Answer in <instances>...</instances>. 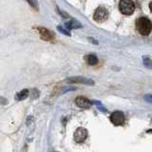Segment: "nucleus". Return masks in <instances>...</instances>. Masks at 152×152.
Masks as SVG:
<instances>
[{
	"instance_id": "nucleus-9",
	"label": "nucleus",
	"mask_w": 152,
	"mask_h": 152,
	"mask_svg": "<svg viewBox=\"0 0 152 152\" xmlns=\"http://www.w3.org/2000/svg\"><path fill=\"white\" fill-rule=\"evenodd\" d=\"M29 95V90L28 89H23V90L19 91L17 94L15 95V99L17 101H21V100H24L26 99L27 97Z\"/></svg>"
},
{
	"instance_id": "nucleus-5",
	"label": "nucleus",
	"mask_w": 152,
	"mask_h": 152,
	"mask_svg": "<svg viewBox=\"0 0 152 152\" xmlns=\"http://www.w3.org/2000/svg\"><path fill=\"white\" fill-rule=\"evenodd\" d=\"M74 140L76 143H83L88 137V131L86 128L84 127H79L76 129L74 132Z\"/></svg>"
},
{
	"instance_id": "nucleus-3",
	"label": "nucleus",
	"mask_w": 152,
	"mask_h": 152,
	"mask_svg": "<svg viewBox=\"0 0 152 152\" xmlns=\"http://www.w3.org/2000/svg\"><path fill=\"white\" fill-rule=\"evenodd\" d=\"M109 17V12L106 11V9L99 7L96 9V11L94 12V14H93V19H94L98 23H102V22H105Z\"/></svg>"
},
{
	"instance_id": "nucleus-15",
	"label": "nucleus",
	"mask_w": 152,
	"mask_h": 152,
	"mask_svg": "<svg viewBox=\"0 0 152 152\" xmlns=\"http://www.w3.org/2000/svg\"><path fill=\"white\" fill-rule=\"evenodd\" d=\"M57 29H58V30H60V32H61V33H63L64 34H66V35H69V33H67V32H66V30H63V29H62V28H60V27H58V28H57Z\"/></svg>"
},
{
	"instance_id": "nucleus-16",
	"label": "nucleus",
	"mask_w": 152,
	"mask_h": 152,
	"mask_svg": "<svg viewBox=\"0 0 152 152\" xmlns=\"http://www.w3.org/2000/svg\"><path fill=\"white\" fill-rule=\"evenodd\" d=\"M149 9H150V12H152V2H150L149 4Z\"/></svg>"
},
{
	"instance_id": "nucleus-12",
	"label": "nucleus",
	"mask_w": 152,
	"mask_h": 152,
	"mask_svg": "<svg viewBox=\"0 0 152 152\" xmlns=\"http://www.w3.org/2000/svg\"><path fill=\"white\" fill-rule=\"evenodd\" d=\"M144 65H145V67H146L147 69H152V60H150L149 58H145Z\"/></svg>"
},
{
	"instance_id": "nucleus-2",
	"label": "nucleus",
	"mask_w": 152,
	"mask_h": 152,
	"mask_svg": "<svg viewBox=\"0 0 152 152\" xmlns=\"http://www.w3.org/2000/svg\"><path fill=\"white\" fill-rule=\"evenodd\" d=\"M120 12L124 15H130L135 11V5L132 0H121L119 3Z\"/></svg>"
},
{
	"instance_id": "nucleus-1",
	"label": "nucleus",
	"mask_w": 152,
	"mask_h": 152,
	"mask_svg": "<svg viewBox=\"0 0 152 152\" xmlns=\"http://www.w3.org/2000/svg\"><path fill=\"white\" fill-rule=\"evenodd\" d=\"M136 29L142 35H148L152 30V23L146 17H141L136 21Z\"/></svg>"
},
{
	"instance_id": "nucleus-6",
	"label": "nucleus",
	"mask_w": 152,
	"mask_h": 152,
	"mask_svg": "<svg viewBox=\"0 0 152 152\" xmlns=\"http://www.w3.org/2000/svg\"><path fill=\"white\" fill-rule=\"evenodd\" d=\"M37 30L39 32L40 36H41V38L43 40H46V41H51V40L54 38V33H52L50 30L39 27V28H37Z\"/></svg>"
},
{
	"instance_id": "nucleus-10",
	"label": "nucleus",
	"mask_w": 152,
	"mask_h": 152,
	"mask_svg": "<svg viewBox=\"0 0 152 152\" xmlns=\"http://www.w3.org/2000/svg\"><path fill=\"white\" fill-rule=\"evenodd\" d=\"M86 60L88 62V65H90V66H94L97 64V62H98V59H97V57L94 55V54H89L88 56H86Z\"/></svg>"
},
{
	"instance_id": "nucleus-14",
	"label": "nucleus",
	"mask_w": 152,
	"mask_h": 152,
	"mask_svg": "<svg viewBox=\"0 0 152 152\" xmlns=\"http://www.w3.org/2000/svg\"><path fill=\"white\" fill-rule=\"evenodd\" d=\"M145 100L146 102L150 103V104H152V95H145Z\"/></svg>"
},
{
	"instance_id": "nucleus-13",
	"label": "nucleus",
	"mask_w": 152,
	"mask_h": 152,
	"mask_svg": "<svg viewBox=\"0 0 152 152\" xmlns=\"http://www.w3.org/2000/svg\"><path fill=\"white\" fill-rule=\"evenodd\" d=\"M28 2L35 9V10H37V3H36L35 0H28Z\"/></svg>"
},
{
	"instance_id": "nucleus-7",
	"label": "nucleus",
	"mask_w": 152,
	"mask_h": 152,
	"mask_svg": "<svg viewBox=\"0 0 152 152\" xmlns=\"http://www.w3.org/2000/svg\"><path fill=\"white\" fill-rule=\"evenodd\" d=\"M68 82L70 84L81 83L84 85H88V86H92V85H94V81H93V80L88 79V78H85V77H72V78L68 79Z\"/></svg>"
},
{
	"instance_id": "nucleus-11",
	"label": "nucleus",
	"mask_w": 152,
	"mask_h": 152,
	"mask_svg": "<svg viewBox=\"0 0 152 152\" xmlns=\"http://www.w3.org/2000/svg\"><path fill=\"white\" fill-rule=\"evenodd\" d=\"M66 26H67V28H68L69 30V29L81 28V25H80L78 22H76V21H71V22H69V23H66Z\"/></svg>"
},
{
	"instance_id": "nucleus-4",
	"label": "nucleus",
	"mask_w": 152,
	"mask_h": 152,
	"mask_svg": "<svg viewBox=\"0 0 152 152\" xmlns=\"http://www.w3.org/2000/svg\"><path fill=\"white\" fill-rule=\"evenodd\" d=\"M110 121L115 126H122L124 123V115L121 111H115L110 115Z\"/></svg>"
},
{
	"instance_id": "nucleus-8",
	"label": "nucleus",
	"mask_w": 152,
	"mask_h": 152,
	"mask_svg": "<svg viewBox=\"0 0 152 152\" xmlns=\"http://www.w3.org/2000/svg\"><path fill=\"white\" fill-rule=\"evenodd\" d=\"M75 104L77 105L79 108L81 109H88L91 106L92 103L89 101L88 98L84 97V96H78L75 99Z\"/></svg>"
}]
</instances>
